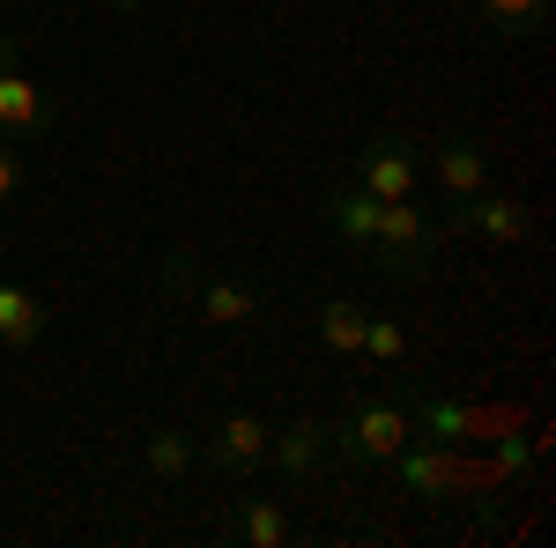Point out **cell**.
<instances>
[{
    "label": "cell",
    "mask_w": 556,
    "mask_h": 548,
    "mask_svg": "<svg viewBox=\"0 0 556 548\" xmlns=\"http://www.w3.org/2000/svg\"><path fill=\"white\" fill-rule=\"evenodd\" d=\"M0 8H15V0H0Z\"/></svg>",
    "instance_id": "cell-21"
},
{
    "label": "cell",
    "mask_w": 556,
    "mask_h": 548,
    "mask_svg": "<svg viewBox=\"0 0 556 548\" xmlns=\"http://www.w3.org/2000/svg\"><path fill=\"white\" fill-rule=\"evenodd\" d=\"M112 8H119V15H141V8H149V0H112Z\"/></svg>",
    "instance_id": "cell-20"
},
{
    "label": "cell",
    "mask_w": 556,
    "mask_h": 548,
    "mask_svg": "<svg viewBox=\"0 0 556 548\" xmlns=\"http://www.w3.org/2000/svg\"><path fill=\"white\" fill-rule=\"evenodd\" d=\"M416 437L408 408L393 400H356L342 422H334V467H364V460H393L401 445Z\"/></svg>",
    "instance_id": "cell-2"
},
{
    "label": "cell",
    "mask_w": 556,
    "mask_h": 548,
    "mask_svg": "<svg viewBox=\"0 0 556 548\" xmlns=\"http://www.w3.org/2000/svg\"><path fill=\"white\" fill-rule=\"evenodd\" d=\"M164 275H172L178 290L193 296V311H201L208 327H253V319H260V296L245 290V282H223V275H193V259H186V253L164 259Z\"/></svg>",
    "instance_id": "cell-4"
},
{
    "label": "cell",
    "mask_w": 556,
    "mask_h": 548,
    "mask_svg": "<svg viewBox=\"0 0 556 548\" xmlns=\"http://www.w3.org/2000/svg\"><path fill=\"white\" fill-rule=\"evenodd\" d=\"M193 460H201V445H193L186 430H156V437L141 445V467H149L156 482H178V474H186Z\"/></svg>",
    "instance_id": "cell-15"
},
{
    "label": "cell",
    "mask_w": 556,
    "mask_h": 548,
    "mask_svg": "<svg viewBox=\"0 0 556 548\" xmlns=\"http://www.w3.org/2000/svg\"><path fill=\"white\" fill-rule=\"evenodd\" d=\"M15 193H23V156L0 141V208H15Z\"/></svg>",
    "instance_id": "cell-19"
},
{
    "label": "cell",
    "mask_w": 556,
    "mask_h": 548,
    "mask_svg": "<svg viewBox=\"0 0 556 548\" xmlns=\"http://www.w3.org/2000/svg\"><path fill=\"white\" fill-rule=\"evenodd\" d=\"M393 474H401V489L408 497H445L453 489V445H430V437H408L401 453H393Z\"/></svg>",
    "instance_id": "cell-9"
},
{
    "label": "cell",
    "mask_w": 556,
    "mask_h": 548,
    "mask_svg": "<svg viewBox=\"0 0 556 548\" xmlns=\"http://www.w3.org/2000/svg\"><path fill=\"white\" fill-rule=\"evenodd\" d=\"M52 97H45V82L15 60V44L0 38V141H45L52 133Z\"/></svg>",
    "instance_id": "cell-3"
},
{
    "label": "cell",
    "mask_w": 556,
    "mask_h": 548,
    "mask_svg": "<svg viewBox=\"0 0 556 548\" xmlns=\"http://www.w3.org/2000/svg\"><path fill=\"white\" fill-rule=\"evenodd\" d=\"M430 178L445 186V201H468L490 186V156H482V141H438L430 149Z\"/></svg>",
    "instance_id": "cell-11"
},
{
    "label": "cell",
    "mask_w": 556,
    "mask_h": 548,
    "mask_svg": "<svg viewBox=\"0 0 556 548\" xmlns=\"http://www.w3.org/2000/svg\"><path fill=\"white\" fill-rule=\"evenodd\" d=\"M542 15H549V0H482V23H490L497 38H534Z\"/></svg>",
    "instance_id": "cell-17"
},
{
    "label": "cell",
    "mask_w": 556,
    "mask_h": 548,
    "mask_svg": "<svg viewBox=\"0 0 556 548\" xmlns=\"http://www.w3.org/2000/svg\"><path fill=\"white\" fill-rule=\"evenodd\" d=\"M327 460H334V422H319V416L282 422V430L267 437V467H275V474H319Z\"/></svg>",
    "instance_id": "cell-8"
},
{
    "label": "cell",
    "mask_w": 556,
    "mask_h": 548,
    "mask_svg": "<svg viewBox=\"0 0 556 548\" xmlns=\"http://www.w3.org/2000/svg\"><path fill=\"white\" fill-rule=\"evenodd\" d=\"M356 356H371V364H401V356H408V334H401L393 319H364V341H356Z\"/></svg>",
    "instance_id": "cell-18"
},
{
    "label": "cell",
    "mask_w": 556,
    "mask_h": 548,
    "mask_svg": "<svg viewBox=\"0 0 556 548\" xmlns=\"http://www.w3.org/2000/svg\"><path fill=\"white\" fill-rule=\"evenodd\" d=\"M445 245V222H430L416 201H386L379 208V230H371V267H379L386 282H416L424 275V259Z\"/></svg>",
    "instance_id": "cell-1"
},
{
    "label": "cell",
    "mask_w": 556,
    "mask_h": 548,
    "mask_svg": "<svg viewBox=\"0 0 556 548\" xmlns=\"http://www.w3.org/2000/svg\"><path fill=\"white\" fill-rule=\"evenodd\" d=\"M416 437H430V445H460V437H468L475 430V416L468 408H453V400H438V393H430V400H416Z\"/></svg>",
    "instance_id": "cell-16"
},
{
    "label": "cell",
    "mask_w": 556,
    "mask_h": 548,
    "mask_svg": "<svg viewBox=\"0 0 556 548\" xmlns=\"http://www.w3.org/2000/svg\"><path fill=\"white\" fill-rule=\"evenodd\" d=\"M267 437H275V422L267 416H253V408H238V416H223L208 430V467L215 474H230V482H245V474H260L267 467Z\"/></svg>",
    "instance_id": "cell-5"
},
{
    "label": "cell",
    "mask_w": 556,
    "mask_h": 548,
    "mask_svg": "<svg viewBox=\"0 0 556 548\" xmlns=\"http://www.w3.org/2000/svg\"><path fill=\"white\" fill-rule=\"evenodd\" d=\"M356 186H364L371 201H416V141H401V133L364 141V156H356Z\"/></svg>",
    "instance_id": "cell-7"
},
{
    "label": "cell",
    "mask_w": 556,
    "mask_h": 548,
    "mask_svg": "<svg viewBox=\"0 0 556 548\" xmlns=\"http://www.w3.org/2000/svg\"><path fill=\"white\" fill-rule=\"evenodd\" d=\"M379 208L386 201H371L356 178H342V186H327V222H334V238H342L349 253H371V230H379Z\"/></svg>",
    "instance_id": "cell-10"
},
{
    "label": "cell",
    "mask_w": 556,
    "mask_h": 548,
    "mask_svg": "<svg viewBox=\"0 0 556 548\" xmlns=\"http://www.w3.org/2000/svg\"><path fill=\"white\" fill-rule=\"evenodd\" d=\"M364 319H371V311H364L356 296H327V304H319V348H327V356H356Z\"/></svg>",
    "instance_id": "cell-14"
},
{
    "label": "cell",
    "mask_w": 556,
    "mask_h": 548,
    "mask_svg": "<svg viewBox=\"0 0 556 548\" xmlns=\"http://www.w3.org/2000/svg\"><path fill=\"white\" fill-rule=\"evenodd\" d=\"M45 334V304L23 282H0V348H38Z\"/></svg>",
    "instance_id": "cell-12"
},
{
    "label": "cell",
    "mask_w": 556,
    "mask_h": 548,
    "mask_svg": "<svg viewBox=\"0 0 556 548\" xmlns=\"http://www.w3.org/2000/svg\"><path fill=\"white\" fill-rule=\"evenodd\" d=\"M230 534L245 548H282L290 541V519H282V505H267V497H238L230 505Z\"/></svg>",
    "instance_id": "cell-13"
},
{
    "label": "cell",
    "mask_w": 556,
    "mask_h": 548,
    "mask_svg": "<svg viewBox=\"0 0 556 548\" xmlns=\"http://www.w3.org/2000/svg\"><path fill=\"white\" fill-rule=\"evenodd\" d=\"M445 230L453 238H490V245H519L527 238V201H513V193H468V201H453V215H445Z\"/></svg>",
    "instance_id": "cell-6"
}]
</instances>
